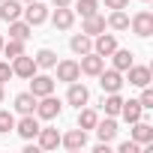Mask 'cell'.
Masks as SVG:
<instances>
[{"mask_svg":"<svg viewBox=\"0 0 153 153\" xmlns=\"http://www.w3.org/2000/svg\"><path fill=\"white\" fill-rule=\"evenodd\" d=\"M60 108H63V105H60V99H54L51 93L36 99V117H42V120H54V117L60 114Z\"/></svg>","mask_w":153,"mask_h":153,"instance_id":"2","label":"cell"},{"mask_svg":"<svg viewBox=\"0 0 153 153\" xmlns=\"http://www.w3.org/2000/svg\"><path fill=\"white\" fill-rule=\"evenodd\" d=\"M36 138H39V147H42V150H57V147H60V132L51 129V126H45V129L39 126V135H36Z\"/></svg>","mask_w":153,"mask_h":153,"instance_id":"13","label":"cell"},{"mask_svg":"<svg viewBox=\"0 0 153 153\" xmlns=\"http://www.w3.org/2000/svg\"><path fill=\"white\" fill-rule=\"evenodd\" d=\"M0 48H3V36H0Z\"/></svg>","mask_w":153,"mask_h":153,"instance_id":"38","label":"cell"},{"mask_svg":"<svg viewBox=\"0 0 153 153\" xmlns=\"http://www.w3.org/2000/svg\"><path fill=\"white\" fill-rule=\"evenodd\" d=\"M30 93L36 99L54 93V78H51V75H30Z\"/></svg>","mask_w":153,"mask_h":153,"instance_id":"8","label":"cell"},{"mask_svg":"<svg viewBox=\"0 0 153 153\" xmlns=\"http://www.w3.org/2000/svg\"><path fill=\"white\" fill-rule=\"evenodd\" d=\"M108 27H111V30H126V27H129V15H126L123 9H111Z\"/></svg>","mask_w":153,"mask_h":153,"instance_id":"28","label":"cell"},{"mask_svg":"<svg viewBox=\"0 0 153 153\" xmlns=\"http://www.w3.org/2000/svg\"><path fill=\"white\" fill-rule=\"evenodd\" d=\"M54 66H57V81H63V84H72V81L81 78V66L75 60H60Z\"/></svg>","mask_w":153,"mask_h":153,"instance_id":"3","label":"cell"},{"mask_svg":"<svg viewBox=\"0 0 153 153\" xmlns=\"http://www.w3.org/2000/svg\"><path fill=\"white\" fill-rule=\"evenodd\" d=\"M129 24H132V30H135V36H141V39H147V36L153 33V12H147V9H141V12H135V15L129 18Z\"/></svg>","mask_w":153,"mask_h":153,"instance_id":"1","label":"cell"},{"mask_svg":"<svg viewBox=\"0 0 153 153\" xmlns=\"http://www.w3.org/2000/svg\"><path fill=\"white\" fill-rule=\"evenodd\" d=\"M144 3H147V0H144Z\"/></svg>","mask_w":153,"mask_h":153,"instance_id":"40","label":"cell"},{"mask_svg":"<svg viewBox=\"0 0 153 153\" xmlns=\"http://www.w3.org/2000/svg\"><path fill=\"white\" fill-rule=\"evenodd\" d=\"M99 87L105 90V93H120V87H123V75L117 72V69H102L99 72Z\"/></svg>","mask_w":153,"mask_h":153,"instance_id":"5","label":"cell"},{"mask_svg":"<svg viewBox=\"0 0 153 153\" xmlns=\"http://www.w3.org/2000/svg\"><path fill=\"white\" fill-rule=\"evenodd\" d=\"M21 3H30V0H21Z\"/></svg>","mask_w":153,"mask_h":153,"instance_id":"39","label":"cell"},{"mask_svg":"<svg viewBox=\"0 0 153 153\" xmlns=\"http://www.w3.org/2000/svg\"><path fill=\"white\" fill-rule=\"evenodd\" d=\"M117 48V39L111 36V33H99V36H93V51L99 54V57H111V51Z\"/></svg>","mask_w":153,"mask_h":153,"instance_id":"9","label":"cell"},{"mask_svg":"<svg viewBox=\"0 0 153 153\" xmlns=\"http://www.w3.org/2000/svg\"><path fill=\"white\" fill-rule=\"evenodd\" d=\"M9 78H12V66L9 63H0V84H6Z\"/></svg>","mask_w":153,"mask_h":153,"instance_id":"33","label":"cell"},{"mask_svg":"<svg viewBox=\"0 0 153 153\" xmlns=\"http://www.w3.org/2000/svg\"><path fill=\"white\" fill-rule=\"evenodd\" d=\"M96 120H99V114L93 111V108H78V129H93L96 126Z\"/></svg>","mask_w":153,"mask_h":153,"instance_id":"25","label":"cell"},{"mask_svg":"<svg viewBox=\"0 0 153 153\" xmlns=\"http://www.w3.org/2000/svg\"><path fill=\"white\" fill-rule=\"evenodd\" d=\"M51 3H54V6H69L72 0H51Z\"/></svg>","mask_w":153,"mask_h":153,"instance_id":"36","label":"cell"},{"mask_svg":"<svg viewBox=\"0 0 153 153\" xmlns=\"http://www.w3.org/2000/svg\"><path fill=\"white\" fill-rule=\"evenodd\" d=\"M30 33H33V27L27 21H18V18L9 21V39H21L24 42V39H30Z\"/></svg>","mask_w":153,"mask_h":153,"instance_id":"23","label":"cell"},{"mask_svg":"<svg viewBox=\"0 0 153 153\" xmlns=\"http://www.w3.org/2000/svg\"><path fill=\"white\" fill-rule=\"evenodd\" d=\"M69 48L75 51V54H87V51H93V36H87V33H78V36H72V42H69Z\"/></svg>","mask_w":153,"mask_h":153,"instance_id":"22","label":"cell"},{"mask_svg":"<svg viewBox=\"0 0 153 153\" xmlns=\"http://www.w3.org/2000/svg\"><path fill=\"white\" fill-rule=\"evenodd\" d=\"M15 108H18L21 114H33V111H36V96H33L30 90L18 93V96H15Z\"/></svg>","mask_w":153,"mask_h":153,"instance_id":"24","label":"cell"},{"mask_svg":"<svg viewBox=\"0 0 153 153\" xmlns=\"http://www.w3.org/2000/svg\"><path fill=\"white\" fill-rule=\"evenodd\" d=\"M33 60H36V66H42V69H51V66L57 63V54H54L51 48H42V51H39Z\"/></svg>","mask_w":153,"mask_h":153,"instance_id":"30","label":"cell"},{"mask_svg":"<svg viewBox=\"0 0 153 153\" xmlns=\"http://www.w3.org/2000/svg\"><path fill=\"white\" fill-rule=\"evenodd\" d=\"M21 15H24V21H27L30 27H36V24H42V21L48 18V6H45V3H39V0H30L27 9H24Z\"/></svg>","mask_w":153,"mask_h":153,"instance_id":"4","label":"cell"},{"mask_svg":"<svg viewBox=\"0 0 153 153\" xmlns=\"http://www.w3.org/2000/svg\"><path fill=\"white\" fill-rule=\"evenodd\" d=\"M75 12H78L81 18L96 15V12H99V0H75Z\"/></svg>","mask_w":153,"mask_h":153,"instance_id":"27","label":"cell"},{"mask_svg":"<svg viewBox=\"0 0 153 153\" xmlns=\"http://www.w3.org/2000/svg\"><path fill=\"white\" fill-rule=\"evenodd\" d=\"M96 135H99V141H114V135H117V120L114 117H105V120H96Z\"/></svg>","mask_w":153,"mask_h":153,"instance_id":"14","label":"cell"},{"mask_svg":"<svg viewBox=\"0 0 153 153\" xmlns=\"http://www.w3.org/2000/svg\"><path fill=\"white\" fill-rule=\"evenodd\" d=\"M138 147H141L138 141H123L120 144V153H138Z\"/></svg>","mask_w":153,"mask_h":153,"instance_id":"34","label":"cell"},{"mask_svg":"<svg viewBox=\"0 0 153 153\" xmlns=\"http://www.w3.org/2000/svg\"><path fill=\"white\" fill-rule=\"evenodd\" d=\"M120 114H123V120L126 123H135V120H141V114H144V108L138 105V99H123V105H120Z\"/></svg>","mask_w":153,"mask_h":153,"instance_id":"20","label":"cell"},{"mask_svg":"<svg viewBox=\"0 0 153 153\" xmlns=\"http://www.w3.org/2000/svg\"><path fill=\"white\" fill-rule=\"evenodd\" d=\"M0 102H3V84H0Z\"/></svg>","mask_w":153,"mask_h":153,"instance_id":"37","label":"cell"},{"mask_svg":"<svg viewBox=\"0 0 153 153\" xmlns=\"http://www.w3.org/2000/svg\"><path fill=\"white\" fill-rule=\"evenodd\" d=\"M81 72L84 75H99L102 69H105V57H99L96 51H87V54H81Z\"/></svg>","mask_w":153,"mask_h":153,"instance_id":"7","label":"cell"},{"mask_svg":"<svg viewBox=\"0 0 153 153\" xmlns=\"http://www.w3.org/2000/svg\"><path fill=\"white\" fill-rule=\"evenodd\" d=\"M60 144H63L66 150H81V147L87 144V132H84V129H69L66 135H60Z\"/></svg>","mask_w":153,"mask_h":153,"instance_id":"12","label":"cell"},{"mask_svg":"<svg viewBox=\"0 0 153 153\" xmlns=\"http://www.w3.org/2000/svg\"><path fill=\"white\" fill-rule=\"evenodd\" d=\"M132 141H138V144H153V126L144 123V120H135V123H132Z\"/></svg>","mask_w":153,"mask_h":153,"instance_id":"15","label":"cell"},{"mask_svg":"<svg viewBox=\"0 0 153 153\" xmlns=\"http://www.w3.org/2000/svg\"><path fill=\"white\" fill-rule=\"evenodd\" d=\"M9 129H15V117H12V111H0V132H9Z\"/></svg>","mask_w":153,"mask_h":153,"instance_id":"32","label":"cell"},{"mask_svg":"<svg viewBox=\"0 0 153 153\" xmlns=\"http://www.w3.org/2000/svg\"><path fill=\"white\" fill-rule=\"evenodd\" d=\"M87 99H90V90H87L84 84H78V81L69 84V93H66V102H69V105L81 108V105H87Z\"/></svg>","mask_w":153,"mask_h":153,"instance_id":"11","label":"cell"},{"mask_svg":"<svg viewBox=\"0 0 153 153\" xmlns=\"http://www.w3.org/2000/svg\"><path fill=\"white\" fill-rule=\"evenodd\" d=\"M138 105H141L144 111H150V108H153V90H150V84H147V87H141V99H138Z\"/></svg>","mask_w":153,"mask_h":153,"instance_id":"31","label":"cell"},{"mask_svg":"<svg viewBox=\"0 0 153 153\" xmlns=\"http://www.w3.org/2000/svg\"><path fill=\"white\" fill-rule=\"evenodd\" d=\"M15 132H18L21 138H27V141H30V138H36V135H39V120H36L33 114H24V117L15 123Z\"/></svg>","mask_w":153,"mask_h":153,"instance_id":"10","label":"cell"},{"mask_svg":"<svg viewBox=\"0 0 153 153\" xmlns=\"http://www.w3.org/2000/svg\"><path fill=\"white\" fill-rule=\"evenodd\" d=\"M111 60H114V69H117V72H126V69L132 66V51H129V48H114V51H111Z\"/></svg>","mask_w":153,"mask_h":153,"instance_id":"21","label":"cell"},{"mask_svg":"<svg viewBox=\"0 0 153 153\" xmlns=\"http://www.w3.org/2000/svg\"><path fill=\"white\" fill-rule=\"evenodd\" d=\"M51 21H54V27H57V30H69V27H72V21H75V12H72L69 6H57Z\"/></svg>","mask_w":153,"mask_h":153,"instance_id":"17","label":"cell"},{"mask_svg":"<svg viewBox=\"0 0 153 153\" xmlns=\"http://www.w3.org/2000/svg\"><path fill=\"white\" fill-rule=\"evenodd\" d=\"M105 30V18L96 12V15H87L84 18V24H81V33H87V36H99Z\"/></svg>","mask_w":153,"mask_h":153,"instance_id":"19","label":"cell"},{"mask_svg":"<svg viewBox=\"0 0 153 153\" xmlns=\"http://www.w3.org/2000/svg\"><path fill=\"white\" fill-rule=\"evenodd\" d=\"M120 105H123L120 93H108V96L102 99V108H105V114H108V117H117V114H120Z\"/></svg>","mask_w":153,"mask_h":153,"instance_id":"26","label":"cell"},{"mask_svg":"<svg viewBox=\"0 0 153 153\" xmlns=\"http://www.w3.org/2000/svg\"><path fill=\"white\" fill-rule=\"evenodd\" d=\"M126 72H129V84H135V87H147L150 84V69L147 66H135L132 63Z\"/></svg>","mask_w":153,"mask_h":153,"instance_id":"18","label":"cell"},{"mask_svg":"<svg viewBox=\"0 0 153 153\" xmlns=\"http://www.w3.org/2000/svg\"><path fill=\"white\" fill-rule=\"evenodd\" d=\"M0 51H3L9 60H15L18 54H24V42H21V39H9V42H3V48H0Z\"/></svg>","mask_w":153,"mask_h":153,"instance_id":"29","label":"cell"},{"mask_svg":"<svg viewBox=\"0 0 153 153\" xmlns=\"http://www.w3.org/2000/svg\"><path fill=\"white\" fill-rule=\"evenodd\" d=\"M105 6H108V9H126L129 0H105Z\"/></svg>","mask_w":153,"mask_h":153,"instance_id":"35","label":"cell"},{"mask_svg":"<svg viewBox=\"0 0 153 153\" xmlns=\"http://www.w3.org/2000/svg\"><path fill=\"white\" fill-rule=\"evenodd\" d=\"M21 0H0V18L3 21H15V18H21Z\"/></svg>","mask_w":153,"mask_h":153,"instance_id":"16","label":"cell"},{"mask_svg":"<svg viewBox=\"0 0 153 153\" xmlns=\"http://www.w3.org/2000/svg\"><path fill=\"white\" fill-rule=\"evenodd\" d=\"M36 60L33 57H27V54H18L15 60H12V75H18V78H30V75H36Z\"/></svg>","mask_w":153,"mask_h":153,"instance_id":"6","label":"cell"}]
</instances>
